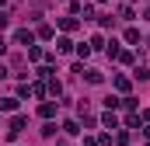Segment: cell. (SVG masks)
I'll list each match as a JSON object with an SVG mask.
<instances>
[{"mask_svg":"<svg viewBox=\"0 0 150 146\" xmlns=\"http://www.w3.org/2000/svg\"><path fill=\"white\" fill-rule=\"evenodd\" d=\"M21 129H25V118H21V115H14V118H11V129H7V136H11V139H18V136H21Z\"/></svg>","mask_w":150,"mask_h":146,"instance_id":"obj_1","label":"cell"},{"mask_svg":"<svg viewBox=\"0 0 150 146\" xmlns=\"http://www.w3.org/2000/svg\"><path fill=\"white\" fill-rule=\"evenodd\" d=\"M32 32H28V28H21V32H18V35H14V42H21V45H25V42H28V45H32Z\"/></svg>","mask_w":150,"mask_h":146,"instance_id":"obj_2","label":"cell"},{"mask_svg":"<svg viewBox=\"0 0 150 146\" xmlns=\"http://www.w3.org/2000/svg\"><path fill=\"white\" fill-rule=\"evenodd\" d=\"M14 108H18L14 98H0V111H14Z\"/></svg>","mask_w":150,"mask_h":146,"instance_id":"obj_3","label":"cell"},{"mask_svg":"<svg viewBox=\"0 0 150 146\" xmlns=\"http://www.w3.org/2000/svg\"><path fill=\"white\" fill-rule=\"evenodd\" d=\"M84 77H87V84H101V73L98 70H84Z\"/></svg>","mask_w":150,"mask_h":146,"instance_id":"obj_4","label":"cell"},{"mask_svg":"<svg viewBox=\"0 0 150 146\" xmlns=\"http://www.w3.org/2000/svg\"><path fill=\"white\" fill-rule=\"evenodd\" d=\"M52 115H56V105H52V101H45V105H42V118H52Z\"/></svg>","mask_w":150,"mask_h":146,"instance_id":"obj_5","label":"cell"},{"mask_svg":"<svg viewBox=\"0 0 150 146\" xmlns=\"http://www.w3.org/2000/svg\"><path fill=\"white\" fill-rule=\"evenodd\" d=\"M56 49H59V52H70V49H74V42H70V38H59V42H56Z\"/></svg>","mask_w":150,"mask_h":146,"instance_id":"obj_6","label":"cell"},{"mask_svg":"<svg viewBox=\"0 0 150 146\" xmlns=\"http://www.w3.org/2000/svg\"><path fill=\"white\" fill-rule=\"evenodd\" d=\"M126 42H129V45H136V42H140V32H136V28H129V32H126Z\"/></svg>","mask_w":150,"mask_h":146,"instance_id":"obj_7","label":"cell"},{"mask_svg":"<svg viewBox=\"0 0 150 146\" xmlns=\"http://www.w3.org/2000/svg\"><path fill=\"white\" fill-rule=\"evenodd\" d=\"M59 25H63V28H67V32H74V28H77V18H63V21H59Z\"/></svg>","mask_w":150,"mask_h":146,"instance_id":"obj_8","label":"cell"},{"mask_svg":"<svg viewBox=\"0 0 150 146\" xmlns=\"http://www.w3.org/2000/svg\"><path fill=\"white\" fill-rule=\"evenodd\" d=\"M136 77L140 80H150V66H136Z\"/></svg>","mask_w":150,"mask_h":146,"instance_id":"obj_9","label":"cell"},{"mask_svg":"<svg viewBox=\"0 0 150 146\" xmlns=\"http://www.w3.org/2000/svg\"><path fill=\"white\" fill-rule=\"evenodd\" d=\"M7 18H11V14H4V11H0V28H7Z\"/></svg>","mask_w":150,"mask_h":146,"instance_id":"obj_10","label":"cell"},{"mask_svg":"<svg viewBox=\"0 0 150 146\" xmlns=\"http://www.w3.org/2000/svg\"><path fill=\"white\" fill-rule=\"evenodd\" d=\"M143 122H147V125H150V108H147V111H143Z\"/></svg>","mask_w":150,"mask_h":146,"instance_id":"obj_11","label":"cell"}]
</instances>
